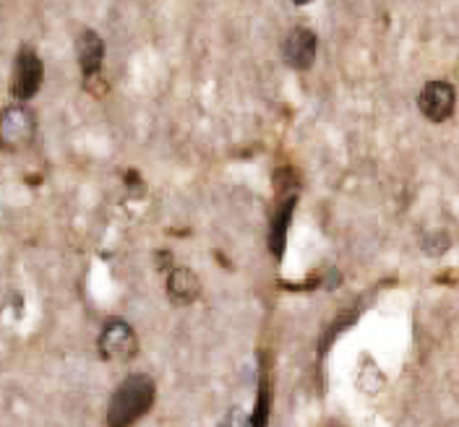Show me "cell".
I'll return each mask as SVG.
<instances>
[{"instance_id": "52a82bcc", "label": "cell", "mask_w": 459, "mask_h": 427, "mask_svg": "<svg viewBox=\"0 0 459 427\" xmlns=\"http://www.w3.org/2000/svg\"><path fill=\"white\" fill-rule=\"evenodd\" d=\"M455 105H457V91L449 81H429L418 94V110L423 113V117H429L430 123L449 120L455 113Z\"/></svg>"}, {"instance_id": "5b68a950", "label": "cell", "mask_w": 459, "mask_h": 427, "mask_svg": "<svg viewBox=\"0 0 459 427\" xmlns=\"http://www.w3.org/2000/svg\"><path fill=\"white\" fill-rule=\"evenodd\" d=\"M76 57H79V68H82V76H84L86 89L94 91V86L102 84V63H105V39L94 31V29H84L76 39Z\"/></svg>"}, {"instance_id": "9c48e42d", "label": "cell", "mask_w": 459, "mask_h": 427, "mask_svg": "<svg viewBox=\"0 0 459 427\" xmlns=\"http://www.w3.org/2000/svg\"><path fill=\"white\" fill-rule=\"evenodd\" d=\"M165 289H168V297L175 305H191L199 300L201 295L199 277L191 269H170Z\"/></svg>"}, {"instance_id": "4fadbf2b", "label": "cell", "mask_w": 459, "mask_h": 427, "mask_svg": "<svg viewBox=\"0 0 459 427\" xmlns=\"http://www.w3.org/2000/svg\"><path fill=\"white\" fill-rule=\"evenodd\" d=\"M334 427H340V425H334Z\"/></svg>"}, {"instance_id": "ba28073f", "label": "cell", "mask_w": 459, "mask_h": 427, "mask_svg": "<svg viewBox=\"0 0 459 427\" xmlns=\"http://www.w3.org/2000/svg\"><path fill=\"white\" fill-rule=\"evenodd\" d=\"M295 203H298L295 196L285 199L274 211H272V219H269V237H266V245H269V253L277 258V260L285 256L287 229H290L292 214H295Z\"/></svg>"}, {"instance_id": "8fae6325", "label": "cell", "mask_w": 459, "mask_h": 427, "mask_svg": "<svg viewBox=\"0 0 459 427\" xmlns=\"http://www.w3.org/2000/svg\"><path fill=\"white\" fill-rule=\"evenodd\" d=\"M220 427H251V417L243 412V409H230L228 412V417L222 420V425Z\"/></svg>"}, {"instance_id": "8992f818", "label": "cell", "mask_w": 459, "mask_h": 427, "mask_svg": "<svg viewBox=\"0 0 459 427\" xmlns=\"http://www.w3.org/2000/svg\"><path fill=\"white\" fill-rule=\"evenodd\" d=\"M318 53V37L308 27L290 29L282 39V60L292 71H308Z\"/></svg>"}, {"instance_id": "277c9868", "label": "cell", "mask_w": 459, "mask_h": 427, "mask_svg": "<svg viewBox=\"0 0 459 427\" xmlns=\"http://www.w3.org/2000/svg\"><path fill=\"white\" fill-rule=\"evenodd\" d=\"M42 79H45V65L39 56L24 45L19 53H16V60H13V73H11V94L19 99V102H27L31 99L39 86H42Z\"/></svg>"}, {"instance_id": "7a4b0ae2", "label": "cell", "mask_w": 459, "mask_h": 427, "mask_svg": "<svg viewBox=\"0 0 459 427\" xmlns=\"http://www.w3.org/2000/svg\"><path fill=\"white\" fill-rule=\"evenodd\" d=\"M37 133V117L24 105H11L0 113V149L19 151L31 143Z\"/></svg>"}, {"instance_id": "30bf717a", "label": "cell", "mask_w": 459, "mask_h": 427, "mask_svg": "<svg viewBox=\"0 0 459 427\" xmlns=\"http://www.w3.org/2000/svg\"><path fill=\"white\" fill-rule=\"evenodd\" d=\"M269 412H272V404H269V380H266V378H261L256 406H254V412L248 414V417H251V427L269 425Z\"/></svg>"}, {"instance_id": "6da1fadb", "label": "cell", "mask_w": 459, "mask_h": 427, "mask_svg": "<svg viewBox=\"0 0 459 427\" xmlns=\"http://www.w3.org/2000/svg\"><path fill=\"white\" fill-rule=\"evenodd\" d=\"M154 404V383L146 375H128L115 389L110 409H108V427H134Z\"/></svg>"}, {"instance_id": "7c38bea8", "label": "cell", "mask_w": 459, "mask_h": 427, "mask_svg": "<svg viewBox=\"0 0 459 427\" xmlns=\"http://www.w3.org/2000/svg\"><path fill=\"white\" fill-rule=\"evenodd\" d=\"M295 5H308V3H314V0H292Z\"/></svg>"}, {"instance_id": "3957f363", "label": "cell", "mask_w": 459, "mask_h": 427, "mask_svg": "<svg viewBox=\"0 0 459 427\" xmlns=\"http://www.w3.org/2000/svg\"><path fill=\"white\" fill-rule=\"evenodd\" d=\"M97 349L105 360L110 363H126V360H134L136 352H139V339H136V331L131 329V323L113 318L102 326V334L97 339Z\"/></svg>"}]
</instances>
